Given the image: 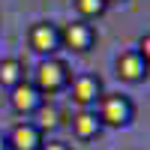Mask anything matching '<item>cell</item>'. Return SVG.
<instances>
[{"mask_svg":"<svg viewBox=\"0 0 150 150\" xmlns=\"http://www.w3.org/2000/svg\"><path fill=\"white\" fill-rule=\"evenodd\" d=\"M27 45L39 57H54L60 51V27L51 21H36L27 30Z\"/></svg>","mask_w":150,"mask_h":150,"instance_id":"obj_5","label":"cell"},{"mask_svg":"<svg viewBox=\"0 0 150 150\" xmlns=\"http://www.w3.org/2000/svg\"><path fill=\"white\" fill-rule=\"evenodd\" d=\"M93 42H96V30H93L90 21L75 18V21L60 27V48H69L75 54H84V51L93 48Z\"/></svg>","mask_w":150,"mask_h":150,"instance_id":"obj_3","label":"cell"},{"mask_svg":"<svg viewBox=\"0 0 150 150\" xmlns=\"http://www.w3.org/2000/svg\"><path fill=\"white\" fill-rule=\"evenodd\" d=\"M99 123H102V129L111 126V129H120V126H129L132 123V114H135V105L126 93H102L99 96V102L93 105Z\"/></svg>","mask_w":150,"mask_h":150,"instance_id":"obj_2","label":"cell"},{"mask_svg":"<svg viewBox=\"0 0 150 150\" xmlns=\"http://www.w3.org/2000/svg\"><path fill=\"white\" fill-rule=\"evenodd\" d=\"M39 150H72L66 141H48V144H42Z\"/></svg>","mask_w":150,"mask_h":150,"instance_id":"obj_14","label":"cell"},{"mask_svg":"<svg viewBox=\"0 0 150 150\" xmlns=\"http://www.w3.org/2000/svg\"><path fill=\"white\" fill-rule=\"evenodd\" d=\"M24 81V63L18 57H3L0 60V87H6V90H12L15 84Z\"/></svg>","mask_w":150,"mask_h":150,"instance_id":"obj_10","label":"cell"},{"mask_svg":"<svg viewBox=\"0 0 150 150\" xmlns=\"http://www.w3.org/2000/svg\"><path fill=\"white\" fill-rule=\"evenodd\" d=\"M135 54H138V57L144 60V63L150 66V36H147V33L138 39V48H135Z\"/></svg>","mask_w":150,"mask_h":150,"instance_id":"obj_13","label":"cell"},{"mask_svg":"<svg viewBox=\"0 0 150 150\" xmlns=\"http://www.w3.org/2000/svg\"><path fill=\"white\" fill-rule=\"evenodd\" d=\"M102 132V123H99L93 108H78V114L72 117V135L78 141H93L96 135Z\"/></svg>","mask_w":150,"mask_h":150,"instance_id":"obj_9","label":"cell"},{"mask_svg":"<svg viewBox=\"0 0 150 150\" xmlns=\"http://www.w3.org/2000/svg\"><path fill=\"white\" fill-rule=\"evenodd\" d=\"M6 144L9 150H39L45 144V135L33 126V120H18L6 135Z\"/></svg>","mask_w":150,"mask_h":150,"instance_id":"obj_6","label":"cell"},{"mask_svg":"<svg viewBox=\"0 0 150 150\" xmlns=\"http://www.w3.org/2000/svg\"><path fill=\"white\" fill-rule=\"evenodd\" d=\"M0 150H9V144H6V135L0 132Z\"/></svg>","mask_w":150,"mask_h":150,"instance_id":"obj_15","label":"cell"},{"mask_svg":"<svg viewBox=\"0 0 150 150\" xmlns=\"http://www.w3.org/2000/svg\"><path fill=\"white\" fill-rule=\"evenodd\" d=\"M114 72H117L120 81L135 84V81H144V78H147V63H144L138 54H135V48H129V51H120V54H117V60H114Z\"/></svg>","mask_w":150,"mask_h":150,"instance_id":"obj_8","label":"cell"},{"mask_svg":"<svg viewBox=\"0 0 150 150\" xmlns=\"http://www.w3.org/2000/svg\"><path fill=\"white\" fill-rule=\"evenodd\" d=\"M33 117H36V120H33V126L39 129L42 135H45V132H54V129L60 126V111H57L51 102H42L39 108L33 111Z\"/></svg>","mask_w":150,"mask_h":150,"instance_id":"obj_11","label":"cell"},{"mask_svg":"<svg viewBox=\"0 0 150 150\" xmlns=\"http://www.w3.org/2000/svg\"><path fill=\"white\" fill-rule=\"evenodd\" d=\"M66 90L72 93V102L78 105V108H93L99 102V96H102V78L93 72H78V75H72V81Z\"/></svg>","mask_w":150,"mask_h":150,"instance_id":"obj_4","label":"cell"},{"mask_svg":"<svg viewBox=\"0 0 150 150\" xmlns=\"http://www.w3.org/2000/svg\"><path fill=\"white\" fill-rule=\"evenodd\" d=\"M42 102H45L42 93L36 90L30 81H21V84H15V87L9 90V105H12V111H15V114H21V117H30Z\"/></svg>","mask_w":150,"mask_h":150,"instance_id":"obj_7","label":"cell"},{"mask_svg":"<svg viewBox=\"0 0 150 150\" xmlns=\"http://www.w3.org/2000/svg\"><path fill=\"white\" fill-rule=\"evenodd\" d=\"M105 3H120V0H105Z\"/></svg>","mask_w":150,"mask_h":150,"instance_id":"obj_16","label":"cell"},{"mask_svg":"<svg viewBox=\"0 0 150 150\" xmlns=\"http://www.w3.org/2000/svg\"><path fill=\"white\" fill-rule=\"evenodd\" d=\"M75 9H78L81 21H93V18H99L108 9V3L105 0H75Z\"/></svg>","mask_w":150,"mask_h":150,"instance_id":"obj_12","label":"cell"},{"mask_svg":"<svg viewBox=\"0 0 150 150\" xmlns=\"http://www.w3.org/2000/svg\"><path fill=\"white\" fill-rule=\"evenodd\" d=\"M69 81H72V69H69V63L63 57H42L39 63H36V69H33V81L30 84L45 99V96L63 93L69 87Z\"/></svg>","mask_w":150,"mask_h":150,"instance_id":"obj_1","label":"cell"}]
</instances>
